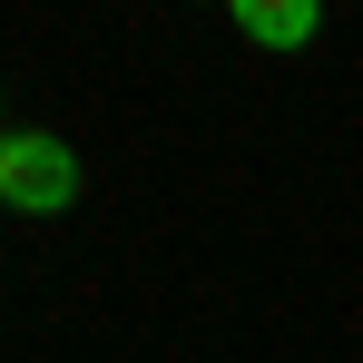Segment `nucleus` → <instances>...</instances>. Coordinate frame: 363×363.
I'll list each match as a JSON object with an SVG mask.
<instances>
[{"mask_svg":"<svg viewBox=\"0 0 363 363\" xmlns=\"http://www.w3.org/2000/svg\"><path fill=\"white\" fill-rule=\"evenodd\" d=\"M69 196H79V157H69V138H50V128H0V206H20V216H60Z\"/></svg>","mask_w":363,"mask_h":363,"instance_id":"nucleus-1","label":"nucleus"},{"mask_svg":"<svg viewBox=\"0 0 363 363\" xmlns=\"http://www.w3.org/2000/svg\"><path fill=\"white\" fill-rule=\"evenodd\" d=\"M236 30L255 50H304V40L324 30V10H314V0H236Z\"/></svg>","mask_w":363,"mask_h":363,"instance_id":"nucleus-2","label":"nucleus"}]
</instances>
